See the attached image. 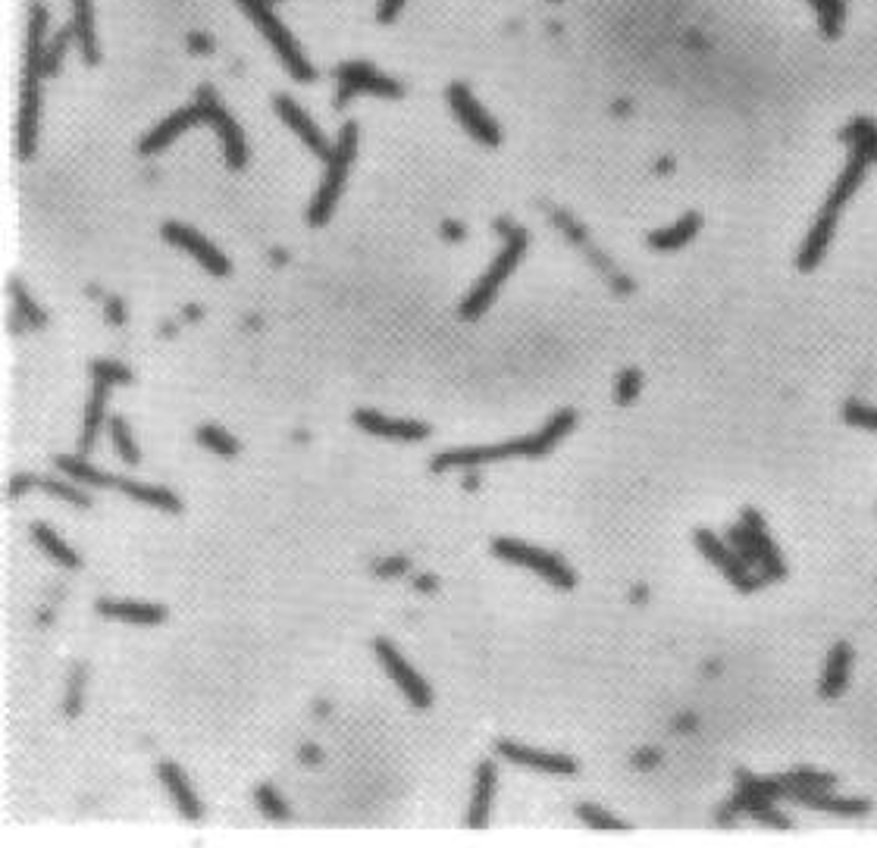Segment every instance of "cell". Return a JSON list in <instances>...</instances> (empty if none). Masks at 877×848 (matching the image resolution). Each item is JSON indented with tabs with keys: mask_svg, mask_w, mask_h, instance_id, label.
<instances>
[{
	"mask_svg": "<svg viewBox=\"0 0 877 848\" xmlns=\"http://www.w3.org/2000/svg\"><path fill=\"white\" fill-rule=\"evenodd\" d=\"M574 426H577V414L574 411H558L555 416H548V423L540 433L524 435V438H511V442H502V445H483V448L438 451L436 457L430 461V470L445 473L452 467H480V464L508 461V457H545Z\"/></svg>",
	"mask_w": 877,
	"mask_h": 848,
	"instance_id": "6da1fadb",
	"label": "cell"
},
{
	"mask_svg": "<svg viewBox=\"0 0 877 848\" xmlns=\"http://www.w3.org/2000/svg\"><path fill=\"white\" fill-rule=\"evenodd\" d=\"M44 51H48V10L32 3L29 10V36H26V72H22V101H19L17 151L22 160H32L38 141V110H41V79H44Z\"/></svg>",
	"mask_w": 877,
	"mask_h": 848,
	"instance_id": "7a4b0ae2",
	"label": "cell"
},
{
	"mask_svg": "<svg viewBox=\"0 0 877 848\" xmlns=\"http://www.w3.org/2000/svg\"><path fill=\"white\" fill-rule=\"evenodd\" d=\"M868 163H871V160L861 154L859 148H853V154L846 160L843 173L837 175V182H834V191L827 194L825 210L818 213V220H815L812 232H808L806 242H803V251H799V260H796L799 270H815V266L825 260V254L830 251V242H834V232H837V220H840L843 208L849 204V198H853L856 189L861 185Z\"/></svg>",
	"mask_w": 877,
	"mask_h": 848,
	"instance_id": "3957f363",
	"label": "cell"
},
{
	"mask_svg": "<svg viewBox=\"0 0 877 848\" xmlns=\"http://www.w3.org/2000/svg\"><path fill=\"white\" fill-rule=\"evenodd\" d=\"M495 229H498V235L505 239V248H502L498 258L492 260L490 270L480 276V282L474 285V292L467 295V301L461 304V316H464V320H476V316H483V313L490 311L492 301L498 295V289L505 285V279L514 273V266L521 263L524 251L530 248V235H526L524 225H514L511 220H498Z\"/></svg>",
	"mask_w": 877,
	"mask_h": 848,
	"instance_id": "277c9868",
	"label": "cell"
},
{
	"mask_svg": "<svg viewBox=\"0 0 877 848\" xmlns=\"http://www.w3.org/2000/svg\"><path fill=\"white\" fill-rule=\"evenodd\" d=\"M357 154V122H345L342 132H339V141L333 144V157L326 160V173H323V182L316 189L314 201L308 208V223L311 225H326L333 220L335 204L342 198V189H345V175H349L351 160Z\"/></svg>",
	"mask_w": 877,
	"mask_h": 848,
	"instance_id": "5b68a950",
	"label": "cell"
},
{
	"mask_svg": "<svg viewBox=\"0 0 877 848\" xmlns=\"http://www.w3.org/2000/svg\"><path fill=\"white\" fill-rule=\"evenodd\" d=\"M239 7H242L248 13V19L258 26V32L270 41V48L276 51V57L282 60V67L289 70V75L299 79V82H314L316 79L314 67H311V60L304 57L299 41L292 38V32L282 26V19L273 13V0H239Z\"/></svg>",
	"mask_w": 877,
	"mask_h": 848,
	"instance_id": "8992f818",
	"label": "cell"
},
{
	"mask_svg": "<svg viewBox=\"0 0 877 848\" xmlns=\"http://www.w3.org/2000/svg\"><path fill=\"white\" fill-rule=\"evenodd\" d=\"M492 554L502 557V561H508V564H517V567L536 571L545 583H552L558 589H574V583H577L574 571L564 564L558 554L536 548V545H526L521 538H495L492 542Z\"/></svg>",
	"mask_w": 877,
	"mask_h": 848,
	"instance_id": "52a82bcc",
	"label": "cell"
},
{
	"mask_svg": "<svg viewBox=\"0 0 877 848\" xmlns=\"http://www.w3.org/2000/svg\"><path fill=\"white\" fill-rule=\"evenodd\" d=\"M194 104L204 110V125H213V132H216L220 141H223V157H226L229 170H242L248 160L245 135H242L239 122L226 113V107L220 104L216 91L208 85H201L198 88V101H194Z\"/></svg>",
	"mask_w": 877,
	"mask_h": 848,
	"instance_id": "ba28073f",
	"label": "cell"
},
{
	"mask_svg": "<svg viewBox=\"0 0 877 848\" xmlns=\"http://www.w3.org/2000/svg\"><path fill=\"white\" fill-rule=\"evenodd\" d=\"M339 91H335V107H345L354 94H373V98H402V85L395 79H389L380 70H373L370 63L351 60L342 63L339 72Z\"/></svg>",
	"mask_w": 877,
	"mask_h": 848,
	"instance_id": "9c48e42d",
	"label": "cell"
},
{
	"mask_svg": "<svg viewBox=\"0 0 877 848\" xmlns=\"http://www.w3.org/2000/svg\"><path fill=\"white\" fill-rule=\"evenodd\" d=\"M373 652H376V658L383 664V670L392 676V683L402 689L404 698H407L414 708H430V705H433V689H430V683H426V679H423V676L404 660V655L392 645V642L376 639L373 642Z\"/></svg>",
	"mask_w": 877,
	"mask_h": 848,
	"instance_id": "30bf717a",
	"label": "cell"
},
{
	"mask_svg": "<svg viewBox=\"0 0 877 848\" xmlns=\"http://www.w3.org/2000/svg\"><path fill=\"white\" fill-rule=\"evenodd\" d=\"M160 235H163V242H170L173 248H179V251H185L189 258H194L211 276H229L232 273V263H229V258L216 248L213 242H208L198 229H192V225L185 223H163L160 225Z\"/></svg>",
	"mask_w": 877,
	"mask_h": 848,
	"instance_id": "8fae6325",
	"label": "cell"
},
{
	"mask_svg": "<svg viewBox=\"0 0 877 848\" xmlns=\"http://www.w3.org/2000/svg\"><path fill=\"white\" fill-rule=\"evenodd\" d=\"M445 98H448V107H452V113L457 117V122L467 129V135H474L480 144H490V148H495V144L502 141V129H498L490 113L480 107V101L471 94V88L455 82V85H448Z\"/></svg>",
	"mask_w": 877,
	"mask_h": 848,
	"instance_id": "7c38bea8",
	"label": "cell"
},
{
	"mask_svg": "<svg viewBox=\"0 0 877 848\" xmlns=\"http://www.w3.org/2000/svg\"><path fill=\"white\" fill-rule=\"evenodd\" d=\"M696 545H699V552L705 554V557H708V561H712V564H715V567H718V571L724 573L739 592L758 589V579L749 573V564H746L734 548H727L715 533L699 529V533H696Z\"/></svg>",
	"mask_w": 877,
	"mask_h": 848,
	"instance_id": "4fadbf2b",
	"label": "cell"
},
{
	"mask_svg": "<svg viewBox=\"0 0 877 848\" xmlns=\"http://www.w3.org/2000/svg\"><path fill=\"white\" fill-rule=\"evenodd\" d=\"M354 426L364 430L370 435H380V438H392V442H423L430 438L433 426L421 423V420H395V416L380 414V411H354Z\"/></svg>",
	"mask_w": 877,
	"mask_h": 848,
	"instance_id": "5bb4252c",
	"label": "cell"
},
{
	"mask_svg": "<svg viewBox=\"0 0 877 848\" xmlns=\"http://www.w3.org/2000/svg\"><path fill=\"white\" fill-rule=\"evenodd\" d=\"M495 751L508 761L521 764V767H533L540 774H555V777H571L577 774V761L567 758V755H558V751H540V748H526L521 743H511V739H502L495 745Z\"/></svg>",
	"mask_w": 877,
	"mask_h": 848,
	"instance_id": "9a60e30c",
	"label": "cell"
},
{
	"mask_svg": "<svg viewBox=\"0 0 877 848\" xmlns=\"http://www.w3.org/2000/svg\"><path fill=\"white\" fill-rule=\"evenodd\" d=\"M273 107H276V117H280L295 135H299L301 141H304V148L308 151H314L316 157H323V160H330L333 157V148H330V141H326V135L320 132L314 125V120L304 113L299 107V101L295 98H289V94H276L273 98Z\"/></svg>",
	"mask_w": 877,
	"mask_h": 848,
	"instance_id": "2e32d148",
	"label": "cell"
},
{
	"mask_svg": "<svg viewBox=\"0 0 877 848\" xmlns=\"http://www.w3.org/2000/svg\"><path fill=\"white\" fill-rule=\"evenodd\" d=\"M192 125H204V110L198 104L192 107H182V110H175V113H170L167 120L158 122L144 139H141L139 151L144 157L151 154H160V151H167L170 144H173L182 132H189Z\"/></svg>",
	"mask_w": 877,
	"mask_h": 848,
	"instance_id": "e0dca14e",
	"label": "cell"
},
{
	"mask_svg": "<svg viewBox=\"0 0 877 848\" xmlns=\"http://www.w3.org/2000/svg\"><path fill=\"white\" fill-rule=\"evenodd\" d=\"M739 526H743V529L749 533V538H753L755 554H758V571L765 573L768 579H784L787 567H784L780 552H777V545H774L772 536H768V529H765V519H762V514H758L755 507H746V511H743V523H739Z\"/></svg>",
	"mask_w": 877,
	"mask_h": 848,
	"instance_id": "ac0fdd59",
	"label": "cell"
},
{
	"mask_svg": "<svg viewBox=\"0 0 877 848\" xmlns=\"http://www.w3.org/2000/svg\"><path fill=\"white\" fill-rule=\"evenodd\" d=\"M94 610L101 617H110V620H123V624L132 626H158L167 620V607L154 605V602H110V598H101Z\"/></svg>",
	"mask_w": 877,
	"mask_h": 848,
	"instance_id": "d6986e66",
	"label": "cell"
},
{
	"mask_svg": "<svg viewBox=\"0 0 877 848\" xmlns=\"http://www.w3.org/2000/svg\"><path fill=\"white\" fill-rule=\"evenodd\" d=\"M158 777L160 783L167 786V793L173 796L175 808H179V814H182L185 820H201V817H204V808H201V801L194 796V789L189 786V779H185V774H182L179 764L163 761L158 767Z\"/></svg>",
	"mask_w": 877,
	"mask_h": 848,
	"instance_id": "ffe728a7",
	"label": "cell"
},
{
	"mask_svg": "<svg viewBox=\"0 0 877 848\" xmlns=\"http://www.w3.org/2000/svg\"><path fill=\"white\" fill-rule=\"evenodd\" d=\"M70 29L72 36H75L82 60H85L88 67H94L101 60V51H98V36H94V3L91 0H72Z\"/></svg>",
	"mask_w": 877,
	"mask_h": 848,
	"instance_id": "44dd1931",
	"label": "cell"
},
{
	"mask_svg": "<svg viewBox=\"0 0 877 848\" xmlns=\"http://www.w3.org/2000/svg\"><path fill=\"white\" fill-rule=\"evenodd\" d=\"M113 488H120L123 495H129L132 502L148 504V507H158V511H167V514H179L182 511V498L163 488V485H148V483H135V479H125V476H117Z\"/></svg>",
	"mask_w": 877,
	"mask_h": 848,
	"instance_id": "7402d4cb",
	"label": "cell"
},
{
	"mask_svg": "<svg viewBox=\"0 0 877 848\" xmlns=\"http://www.w3.org/2000/svg\"><path fill=\"white\" fill-rule=\"evenodd\" d=\"M492 793H495V764L483 761L476 767L474 779V798H471V811H467V827H486L490 824Z\"/></svg>",
	"mask_w": 877,
	"mask_h": 848,
	"instance_id": "603a6c76",
	"label": "cell"
},
{
	"mask_svg": "<svg viewBox=\"0 0 877 848\" xmlns=\"http://www.w3.org/2000/svg\"><path fill=\"white\" fill-rule=\"evenodd\" d=\"M107 392L110 385L101 380H94L91 385V398H88L85 407V420H82V438H79V454H88L94 448L98 435H101V426H104V414H107Z\"/></svg>",
	"mask_w": 877,
	"mask_h": 848,
	"instance_id": "cb8c5ba5",
	"label": "cell"
},
{
	"mask_svg": "<svg viewBox=\"0 0 877 848\" xmlns=\"http://www.w3.org/2000/svg\"><path fill=\"white\" fill-rule=\"evenodd\" d=\"M699 225H702L699 213H686V216H681L674 225H667L662 232H652L649 248H655V251H681L684 244H689L696 239Z\"/></svg>",
	"mask_w": 877,
	"mask_h": 848,
	"instance_id": "d4e9b609",
	"label": "cell"
},
{
	"mask_svg": "<svg viewBox=\"0 0 877 848\" xmlns=\"http://www.w3.org/2000/svg\"><path fill=\"white\" fill-rule=\"evenodd\" d=\"M849 660H853V652H849L846 642H840V645L830 648L825 676H821V695H825V698H837V695H843V689H846V676H849Z\"/></svg>",
	"mask_w": 877,
	"mask_h": 848,
	"instance_id": "484cf974",
	"label": "cell"
},
{
	"mask_svg": "<svg viewBox=\"0 0 877 848\" xmlns=\"http://www.w3.org/2000/svg\"><path fill=\"white\" fill-rule=\"evenodd\" d=\"M32 538H36L38 545H41V552L48 554V557H53L60 567H67V571H75V567H82V561H79V554L72 552L70 545L63 542V538L53 533V526H48V523H32Z\"/></svg>",
	"mask_w": 877,
	"mask_h": 848,
	"instance_id": "4316f807",
	"label": "cell"
},
{
	"mask_svg": "<svg viewBox=\"0 0 877 848\" xmlns=\"http://www.w3.org/2000/svg\"><path fill=\"white\" fill-rule=\"evenodd\" d=\"M53 467L63 470L70 479H75L79 485H94V488H107V485L117 483V476H110V473H101V470H94L88 461H82V457H72V454H57L53 457Z\"/></svg>",
	"mask_w": 877,
	"mask_h": 848,
	"instance_id": "83f0119b",
	"label": "cell"
},
{
	"mask_svg": "<svg viewBox=\"0 0 877 848\" xmlns=\"http://www.w3.org/2000/svg\"><path fill=\"white\" fill-rule=\"evenodd\" d=\"M789 798H799V801L808 805V808L843 814V817H856V814L868 811V801H859V798H837L830 796V789H827V793H793Z\"/></svg>",
	"mask_w": 877,
	"mask_h": 848,
	"instance_id": "f1b7e54d",
	"label": "cell"
},
{
	"mask_svg": "<svg viewBox=\"0 0 877 848\" xmlns=\"http://www.w3.org/2000/svg\"><path fill=\"white\" fill-rule=\"evenodd\" d=\"M843 139L849 141L853 148H859L861 154L877 163V122L871 120H853L843 129Z\"/></svg>",
	"mask_w": 877,
	"mask_h": 848,
	"instance_id": "f546056e",
	"label": "cell"
},
{
	"mask_svg": "<svg viewBox=\"0 0 877 848\" xmlns=\"http://www.w3.org/2000/svg\"><path fill=\"white\" fill-rule=\"evenodd\" d=\"M110 442H113L117 454L123 457L129 467H135V464H139L141 461L139 445H135V438H132V433H129V423H125L123 416H110Z\"/></svg>",
	"mask_w": 877,
	"mask_h": 848,
	"instance_id": "4dcf8cb0",
	"label": "cell"
},
{
	"mask_svg": "<svg viewBox=\"0 0 877 848\" xmlns=\"http://www.w3.org/2000/svg\"><path fill=\"white\" fill-rule=\"evenodd\" d=\"M784 779H787L789 796L793 793H827V789H834V777L818 774V770H808V767H799V770H793Z\"/></svg>",
	"mask_w": 877,
	"mask_h": 848,
	"instance_id": "1f68e13d",
	"label": "cell"
},
{
	"mask_svg": "<svg viewBox=\"0 0 877 848\" xmlns=\"http://www.w3.org/2000/svg\"><path fill=\"white\" fill-rule=\"evenodd\" d=\"M194 435H198V442H201L208 451H213V454H223V457H235V454H239V442H235L226 430L213 426V423L198 426V433Z\"/></svg>",
	"mask_w": 877,
	"mask_h": 848,
	"instance_id": "d6a6232c",
	"label": "cell"
},
{
	"mask_svg": "<svg viewBox=\"0 0 877 848\" xmlns=\"http://www.w3.org/2000/svg\"><path fill=\"white\" fill-rule=\"evenodd\" d=\"M10 295H13V301H17V313L32 326V330H41L44 323H48V316H44V311L38 307L36 301H32V295L22 289V282L19 279H10Z\"/></svg>",
	"mask_w": 877,
	"mask_h": 848,
	"instance_id": "836d02e7",
	"label": "cell"
},
{
	"mask_svg": "<svg viewBox=\"0 0 877 848\" xmlns=\"http://www.w3.org/2000/svg\"><path fill=\"white\" fill-rule=\"evenodd\" d=\"M818 19H821V32L827 38L840 36L843 26V10H846V0H818Z\"/></svg>",
	"mask_w": 877,
	"mask_h": 848,
	"instance_id": "e575fe53",
	"label": "cell"
},
{
	"mask_svg": "<svg viewBox=\"0 0 877 848\" xmlns=\"http://www.w3.org/2000/svg\"><path fill=\"white\" fill-rule=\"evenodd\" d=\"M254 801H258V808H261L270 820H289V817H292L289 805L282 801V796L273 789V786H261V789L254 793Z\"/></svg>",
	"mask_w": 877,
	"mask_h": 848,
	"instance_id": "d590c367",
	"label": "cell"
},
{
	"mask_svg": "<svg viewBox=\"0 0 877 848\" xmlns=\"http://www.w3.org/2000/svg\"><path fill=\"white\" fill-rule=\"evenodd\" d=\"M70 41H75L72 29H60V32L53 36V41H48V51H44V75H53V72L60 70L63 53L70 48Z\"/></svg>",
	"mask_w": 877,
	"mask_h": 848,
	"instance_id": "8d00e7d4",
	"label": "cell"
},
{
	"mask_svg": "<svg viewBox=\"0 0 877 848\" xmlns=\"http://www.w3.org/2000/svg\"><path fill=\"white\" fill-rule=\"evenodd\" d=\"M38 485H41V488H44L48 495H53V498H60V502L79 504V507H91V498H88L82 488H75V485L60 483V479H38Z\"/></svg>",
	"mask_w": 877,
	"mask_h": 848,
	"instance_id": "74e56055",
	"label": "cell"
},
{
	"mask_svg": "<svg viewBox=\"0 0 877 848\" xmlns=\"http://www.w3.org/2000/svg\"><path fill=\"white\" fill-rule=\"evenodd\" d=\"M91 376L107 385H120V382H132V370L117 361H91Z\"/></svg>",
	"mask_w": 877,
	"mask_h": 848,
	"instance_id": "f35d334b",
	"label": "cell"
},
{
	"mask_svg": "<svg viewBox=\"0 0 877 848\" xmlns=\"http://www.w3.org/2000/svg\"><path fill=\"white\" fill-rule=\"evenodd\" d=\"M577 817L579 820H586L589 827H596V830H627L617 817H612L608 811H602L596 805H579Z\"/></svg>",
	"mask_w": 877,
	"mask_h": 848,
	"instance_id": "ab89813d",
	"label": "cell"
},
{
	"mask_svg": "<svg viewBox=\"0 0 877 848\" xmlns=\"http://www.w3.org/2000/svg\"><path fill=\"white\" fill-rule=\"evenodd\" d=\"M843 416H846V423H853V426H859V430L877 433V411H875V407H865V404H856V401H849V404L843 407Z\"/></svg>",
	"mask_w": 877,
	"mask_h": 848,
	"instance_id": "60d3db41",
	"label": "cell"
},
{
	"mask_svg": "<svg viewBox=\"0 0 877 848\" xmlns=\"http://www.w3.org/2000/svg\"><path fill=\"white\" fill-rule=\"evenodd\" d=\"M730 548L749 564V567H758V554H755V545L753 538H749V533L743 529V526H737V529H730Z\"/></svg>",
	"mask_w": 877,
	"mask_h": 848,
	"instance_id": "b9f144b4",
	"label": "cell"
},
{
	"mask_svg": "<svg viewBox=\"0 0 877 848\" xmlns=\"http://www.w3.org/2000/svg\"><path fill=\"white\" fill-rule=\"evenodd\" d=\"M82 683H85V667H75L70 679V693H67V714L70 717L82 710Z\"/></svg>",
	"mask_w": 877,
	"mask_h": 848,
	"instance_id": "7bdbcfd3",
	"label": "cell"
},
{
	"mask_svg": "<svg viewBox=\"0 0 877 848\" xmlns=\"http://www.w3.org/2000/svg\"><path fill=\"white\" fill-rule=\"evenodd\" d=\"M636 395H639V373L636 370H624L621 382H617V401L621 404H631Z\"/></svg>",
	"mask_w": 877,
	"mask_h": 848,
	"instance_id": "ee69618b",
	"label": "cell"
},
{
	"mask_svg": "<svg viewBox=\"0 0 877 848\" xmlns=\"http://www.w3.org/2000/svg\"><path fill=\"white\" fill-rule=\"evenodd\" d=\"M407 557H389V561H383V564H376V573L380 576H402V573H407Z\"/></svg>",
	"mask_w": 877,
	"mask_h": 848,
	"instance_id": "f6af8a7d",
	"label": "cell"
},
{
	"mask_svg": "<svg viewBox=\"0 0 877 848\" xmlns=\"http://www.w3.org/2000/svg\"><path fill=\"white\" fill-rule=\"evenodd\" d=\"M404 0H380V7H376V19L380 22H392V19L402 13Z\"/></svg>",
	"mask_w": 877,
	"mask_h": 848,
	"instance_id": "bcb514c9",
	"label": "cell"
},
{
	"mask_svg": "<svg viewBox=\"0 0 877 848\" xmlns=\"http://www.w3.org/2000/svg\"><path fill=\"white\" fill-rule=\"evenodd\" d=\"M107 316H110V323H113V326H123L125 311H123V301H120V297H110V301H107Z\"/></svg>",
	"mask_w": 877,
	"mask_h": 848,
	"instance_id": "7dc6e473",
	"label": "cell"
},
{
	"mask_svg": "<svg viewBox=\"0 0 877 848\" xmlns=\"http://www.w3.org/2000/svg\"><path fill=\"white\" fill-rule=\"evenodd\" d=\"M32 485H36V476H17L13 485H10V498H19V495H22L26 488H32Z\"/></svg>",
	"mask_w": 877,
	"mask_h": 848,
	"instance_id": "c3c4849f",
	"label": "cell"
},
{
	"mask_svg": "<svg viewBox=\"0 0 877 848\" xmlns=\"http://www.w3.org/2000/svg\"><path fill=\"white\" fill-rule=\"evenodd\" d=\"M189 44L194 48V53H211V38L201 36V32H192V36H189Z\"/></svg>",
	"mask_w": 877,
	"mask_h": 848,
	"instance_id": "681fc988",
	"label": "cell"
},
{
	"mask_svg": "<svg viewBox=\"0 0 877 848\" xmlns=\"http://www.w3.org/2000/svg\"><path fill=\"white\" fill-rule=\"evenodd\" d=\"M442 232H445V239H455V242H461V239H464V225L461 223H445V229H442Z\"/></svg>",
	"mask_w": 877,
	"mask_h": 848,
	"instance_id": "f907efd6",
	"label": "cell"
},
{
	"mask_svg": "<svg viewBox=\"0 0 877 848\" xmlns=\"http://www.w3.org/2000/svg\"><path fill=\"white\" fill-rule=\"evenodd\" d=\"M301 758H308V761H320V748H316V745H308V748L301 751Z\"/></svg>",
	"mask_w": 877,
	"mask_h": 848,
	"instance_id": "816d5d0a",
	"label": "cell"
},
{
	"mask_svg": "<svg viewBox=\"0 0 877 848\" xmlns=\"http://www.w3.org/2000/svg\"><path fill=\"white\" fill-rule=\"evenodd\" d=\"M433 586H436L433 579H421V583H417V589H433Z\"/></svg>",
	"mask_w": 877,
	"mask_h": 848,
	"instance_id": "f5cc1de1",
	"label": "cell"
}]
</instances>
